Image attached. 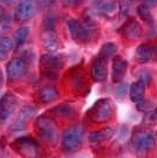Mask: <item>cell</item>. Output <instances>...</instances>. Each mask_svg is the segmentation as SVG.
I'll return each mask as SVG.
<instances>
[{
  "label": "cell",
  "instance_id": "30",
  "mask_svg": "<svg viewBox=\"0 0 157 158\" xmlns=\"http://www.w3.org/2000/svg\"><path fill=\"white\" fill-rule=\"evenodd\" d=\"M127 89H128L127 83H121V85H118L117 87H116V95H117L118 97H123V96H125V94H127Z\"/></svg>",
  "mask_w": 157,
  "mask_h": 158
},
{
  "label": "cell",
  "instance_id": "17",
  "mask_svg": "<svg viewBox=\"0 0 157 158\" xmlns=\"http://www.w3.org/2000/svg\"><path fill=\"white\" fill-rule=\"evenodd\" d=\"M112 136H114V130L112 128H106V129L96 130V131L90 132L88 138L91 144H100V143L110 139Z\"/></svg>",
  "mask_w": 157,
  "mask_h": 158
},
{
  "label": "cell",
  "instance_id": "19",
  "mask_svg": "<svg viewBox=\"0 0 157 158\" xmlns=\"http://www.w3.org/2000/svg\"><path fill=\"white\" fill-rule=\"evenodd\" d=\"M152 59V48L149 45L142 44L135 51V60L138 63H146Z\"/></svg>",
  "mask_w": 157,
  "mask_h": 158
},
{
  "label": "cell",
  "instance_id": "8",
  "mask_svg": "<svg viewBox=\"0 0 157 158\" xmlns=\"http://www.w3.org/2000/svg\"><path fill=\"white\" fill-rule=\"evenodd\" d=\"M38 8H39L38 0H23L15 11V19L18 21H26L35 15Z\"/></svg>",
  "mask_w": 157,
  "mask_h": 158
},
{
  "label": "cell",
  "instance_id": "21",
  "mask_svg": "<svg viewBox=\"0 0 157 158\" xmlns=\"http://www.w3.org/2000/svg\"><path fill=\"white\" fill-rule=\"evenodd\" d=\"M116 53H117V46L115 44H112V42H107L101 47L99 56L104 59L106 61H108L109 59L116 56Z\"/></svg>",
  "mask_w": 157,
  "mask_h": 158
},
{
  "label": "cell",
  "instance_id": "23",
  "mask_svg": "<svg viewBox=\"0 0 157 158\" xmlns=\"http://www.w3.org/2000/svg\"><path fill=\"white\" fill-rule=\"evenodd\" d=\"M28 34H29V29L27 27H20L15 31V34H14V42L17 44L18 47L23 46L26 40L28 38Z\"/></svg>",
  "mask_w": 157,
  "mask_h": 158
},
{
  "label": "cell",
  "instance_id": "32",
  "mask_svg": "<svg viewBox=\"0 0 157 158\" xmlns=\"http://www.w3.org/2000/svg\"><path fill=\"white\" fill-rule=\"evenodd\" d=\"M137 104H138V106H137L138 110H141V111H144V113H146V111H148V110H149V108L151 107V106H150V103H149L148 101H144V100H142L141 102H138Z\"/></svg>",
  "mask_w": 157,
  "mask_h": 158
},
{
  "label": "cell",
  "instance_id": "25",
  "mask_svg": "<svg viewBox=\"0 0 157 158\" xmlns=\"http://www.w3.org/2000/svg\"><path fill=\"white\" fill-rule=\"evenodd\" d=\"M118 6H120V15L121 18H127L130 14V11H131V0H120L118 2Z\"/></svg>",
  "mask_w": 157,
  "mask_h": 158
},
{
  "label": "cell",
  "instance_id": "13",
  "mask_svg": "<svg viewBox=\"0 0 157 158\" xmlns=\"http://www.w3.org/2000/svg\"><path fill=\"white\" fill-rule=\"evenodd\" d=\"M66 63L65 55H57V54H45L40 57V66L45 69H55L61 68Z\"/></svg>",
  "mask_w": 157,
  "mask_h": 158
},
{
  "label": "cell",
  "instance_id": "15",
  "mask_svg": "<svg viewBox=\"0 0 157 158\" xmlns=\"http://www.w3.org/2000/svg\"><path fill=\"white\" fill-rule=\"evenodd\" d=\"M42 45L47 51L56 52L60 47V41L59 36L54 29H46L42 33Z\"/></svg>",
  "mask_w": 157,
  "mask_h": 158
},
{
  "label": "cell",
  "instance_id": "28",
  "mask_svg": "<svg viewBox=\"0 0 157 158\" xmlns=\"http://www.w3.org/2000/svg\"><path fill=\"white\" fill-rule=\"evenodd\" d=\"M143 121H144V123H148V124L157 123V108L146 111V116H144Z\"/></svg>",
  "mask_w": 157,
  "mask_h": 158
},
{
  "label": "cell",
  "instance_id": "1",
  "mask_svg": "<svg viewBox=\"0 0 157 158\" xmlns=\"http://www.w3.org/2000/svg\"><path fill=\"white\" fill-rule=\"evenodd\" d=\"M67 26L72 39L80 44L87 42L90 38H93L97 28L95 21L91 18H86L83 21L69 19L67 21Z\"/></svg>",
  "mask_w": 157,
  "mask_h": 158
},
{
  "label": "cell",
  "instance_id": "6",
  "mask_svg": "<svg viewBox=\"0 0 157 158\" xmlns=\"http://www.w3.org/2000/svg\"><path fill=\"white\" fill-rule=\"evenodd\" d=\"M12 148L23 157H34L38 155L39 144L35 139L29 137H20L13 142Z\"/></svg>",
  "mask_w": 157,
  "mask_h": 158
},
{
  "label": "cell",
  "instance_id": "34",
  "mask_svg": "<svg viewBox=\"0 0 157 158\" xmlns=\"http://www.w3.org/2000/svg\"><path fill=\"white\" fill-rule=\"evenodd\" d=\"M142 5L148 6V7H155L157 6V0H140Z\"/></svg>",
  "mask_w": 157,
  "mask_h": 158
},
{
  "label": "cell",
  "instance_id": "35",
  "mask_svg": "<svg viewBox=\"0 0 157 158\" xmlns=\"http://www.w3.org/2000/svg\"><path fill=\"white\" fill-rule=\"evenodd\" d=\"M2 2H5L6 5H13V4H15L18 0H1Z\"/></svg>",
  "mask_w": 157,
  "mask_h": 158
},
{
  "label": "cell",
  "instance_id": "22",
  "mask_svg": "<svg viewBox=\"0 0 157 158\" xmlns=\"http://www.w3.org/2000/svg\"><path fill=\"white\" fill-rule=\"evenodd\" d=\"M53 113L56 114L57 116H61V117H72L74 116V109L72 106L69 104H60L53 109Z\"/></svg>",
  "mask_w": 157,
  "mask_h": 158
},
{
  "label": "cell",
  "instance_id": "29",
  "mask_svg": "<svg viewBox=\"0 0 157 158\" xmlns=\"http://www.w3.org/2000/svg\"><path fill=\"white\" fill-rule=\"evenodd\" d=\"M56 23V18L53 15V14H48L47 17L45 18V21H44V25H45L46 29H53L54 26Z\"/></svg>",
  "mask_w": 157,
  "mask_h": 158
},
{
  "label": "cell",
  "instance_id": "26",
  "mask_svg": "<svg viewBox=\"0 0 157 158\" xmlns=\"http://www.w3.org/2000/svg\"><path fill=\"white\" fill-rule=\"evenodd\" d=\"M137 77L138 80L137 81H140L142 82L144 85H150V82H151V79H152V75H151V72L149 70V69H141L138 74H137Z\"/></svg>",
  "mask_w": 157,
  "mask_h": 158
},
{
  "label": "cell",
  "instance_id": "38",
  "mask_svg": "<svg viewBox=\"0 0 157 158\" xmlns=\"http://www.w3.org/2000/svg\"><path fill=\"white\" fill-rule=\"evenodd\" d=\"M2 82V73H1V70H0V83Z\"/></svg>",
  "mask_w": 157,
  "mask_h": 158
},
{
  "label": "cell",
  "instance_id": "36",
  "mask_svg": "<svg viewBox=\"0 0 157 158\" xmlns=\"http://www.w3.org/2000/svg\"><path fill=\"white\" fill-rule=\"evenodd\" d=\"M152 59H154V60H157V47L152 48Z\"/></svg>",
  "mask_w": 157,
  "mask_h": 158
},
{
  "label": "cell",
  "instance_id": "33",
  "mask_svg": "<svg viewBox=\"0 0 157 158\" xmlns=\"http://www.w3.org/2000/svg\"><path fill=\"white\" fill-rule=\"evenodd\" d=\"M66 6H78L82 4V0H63Z\"/></svg>",
  "mask_w": 157,
  "mask_h": 158
},
{
  "label": "cell",
  "instance_id": "20",
  "mask_svg": "<svg viewBox=\"0 0 157 158\" xmlns=\"http://www.w3.org/2000/svg\"><path fill=\"white\" fill-rule=\"evenodd\" d=\"M144 94H146V85L140 81H136L130 85L129 96L130 100L134 103H138L142 100H144Z\"/></svg>",
  "mask_w": 157,
  "mask_h": 158
},
{
  "label": "cell",
  "instance_id": "10",
  "mask_svg": "<svg viewBox=\"0 0 157 158\" xmlns=\"http://www.w3.org/2000/svg\"><path fill=\"white\" fill-rule=\"evenodd\" d=\"M36 110H38V109H36V107H35L34 104H28L26 107H23V110L18 115L15 122L12 124V127H11L12 131H13V132H20V131H23V130L26 128L28 121L35 115Z\"/></svg>",
  "mask_w": 157,
  "mask_h": 158
},
{
  "label": "cell",
  "instance_id": "16",
  "mask_svg": "<svg viewBox=\"0 0 157 158\" xmlns=\"http://www.w3.org/2000/svg\"><path fill=\"white\" fill-rule=\"evenodd\" d=\"M122 34L124 38L129 40H136L142 35V27L136 20H129L123 26Z\"/></svg>",
  "mask_w": 157,
  "mask_h": 158
},
{
  "label": "cell",
  "instance_id": "31",
  "mask_svg": "<svg viewBox=\"0 0 157 158\" xmlns=\"http://www.w3.org/2000/svg\"><path fill=\"white\" fill-rule=\"evenodd\" d=\"M83 85H84L83 77H82L81 75L76 76V77H75V81L73 82V85L75 87V89H76V90H81V88L83 87Z\"/></svg>",
  "mask_w": 157,
  "mask_h": 158
},
{
  "label": "cell",
  "instance_id": "12",
  "mask_svg": "<svg viewBox=\"0 0 157 158\" xmlns=\"http://www.w3.org/2000/svg\"><path fill=\"white\" fill-rule=\"evenodd\" d=\"M127 68H128V62L123 57L118 56V55L114 56L112 70V80L114 83H120L123 80L124 75L127 73Z\"/></svg>",
  "mask_w": 157,
  "mask_h": 158
},
{
  "label": "cell",
  "instance_id": "37",
  "mask_svg": "<svg viewBox=\"0 0 157 158\" xmlns=\"http://www.w3.org/2000/svg\"><path fill=\"white\" fill-rule=\"evenodd\" d=\"M6 56H7V54L6 53H4V52L0 51V61H4L6 59Z\"/></svg>",
  "mask_w": 157,
  "mask_h": 158
},
{
  "label": "cell",
  "instance_id": "9",
  "mask_svg": "<svg viewBox=\"0 0 157 158\" xmlns=\"http://www.w3.org/2000/svg\"><path fill=\"white\" fill-rule=\"evenodd\" d=\"M18 106V100L14 95L7 93L0 100V124L5 123L6 121L11 118L12 114L14 113Z\"/></svg>",
  "mask_w": 157,
  "mask_h": 158
},
{
  "label": "cell",
  "instance_id": "3",
  "mask_svg": "<svg viewBox=\"0 0 157 158\" xmlns=\"http://www.w3.org/2000/svg\"><path fill=\"white\" fill-rule=\"evenodd\" d=\"M35 128L39 136L45 142L55 145L59 142V131L54 121L48 116H40L36 118Z\"/></svg>",
  "mask_w": 157,
  "mask_h": 158
},
{
  "label": "cell",
  "instance_id": "24",
  "mask_svg": "<svg viewBox=\"0 0 157 158\" xmlns=\"http://www.w3.org/2000/svg\"><path fill=\"white\" fill-rule=\"evenodd\" d=\"M137 14L140 15V18L144 23H151L152 21H154L151 12H150L148 6H144V5H142V4L137 6Z\"/></svg>",
  "mask_w": 157,
  "mask_h": 158
},
{
  "label": "cell",
  "instance_id": "7",
  "mask_svg": "<svg viewBox=\"0 0 157 158\" xmlns=\"http://www.w3.org/2000/svg\"><path fill=\"white\" fill-rule=\"evenodd\" d=\"M27 61L23 57H14L7 64L6 74L10 81H17L27 73Z\"/></svg>",
  "mask_w": 157,
  "mask_h": 158
},
{
  "label": "cell",
  "instance_id": "2",
  "mask_svg": "<svg viewBox=\"0 0 157 158\" xmlns=\"http://www.w3.org/2000/svg\"><path fill=\"white\" fill-rule=\"evenodd\" d=\"M84 127L82 124H75L63 131L61 137V145L66 152H76L83 143Z\"/></svg>",
  "mask_w": 157,
  "mask_h": 158
},
{
  "label": "cell",
  "instance_id": "18",
  "mask_svg": "<svg viewBox=\"0 0 157 158\" xmlns=\"http://www.w3.org/2000/svg\"><path fill=\"white\" fill-rule=\"evenodd\" d=\"M38 96L42 103H51L59 97V91L56 90V88L53 85H45L39 90Z\"/></svg>",
  "mask_w": 157,
  "mask_h": 158
},
{
  "label": "cell",
  "instance_id": "39",
  "mask_svg": "<svg viewBox=\"0 0 157 158\" xmlns=\"http://www.w3.org/2000/svg\"><path fill=\"white\" fill-rule=\"evenodd\" d=\"M2 15V8H1V6H0V17Z\"/></svg>",
  "mask_w": 157,
  "mask_h": 158
},
{
  "label": "cell",
  "instance_id": "11",
  "mask_svg": "<svg viewBox=\"0 0 157 158\" xmlns=\"http://www.w3.org/2000/svg\"><path fill=\"white\" fill-rule=\"evenodd\" d=\"M108 76L107 61L102 57L97 56L91 63V77L95 82H104Z\"/></svg>",
  "mask_w": 157,
  "mask_h": 158
},
{
  "label": "cell",
  "instance_id": "5",
  "mask_svg": "<svg viewBox=\"0 0 157 158\" xmlns=\"http://www.w3.org/2000/svg\"><path fill=\"white\" fill-rule=\"evenodd\" d=\"M131 143L134 149L140 153L150 152L154 148L156 147V141L155 137L152 136L151 132L144 131V130H138L134 132Z\"/></svg>",
  "mask_w": 157,
  "mask_h": 158
},
{
  "label": "cell",
  "instance_id": "14",
  "mask_svg": "<svg viewBox=\"0 0 157 158\" xmlns=\"http://www.w3.org/2000/svg\"><path fill=\"white\" fill-rule=\"evenodd\" d=\"M94 7L99 13H101L102 15L109 18V19L115 17L116 11H117L116 2L112 0H95Z\"/></svg>",
  "mask_w": 157,
  "mask_h": 158
},
{
  "label": "cell",
  "instance_id": "4",
  "mask_svg": "<svg viewBox=\"0 0 157 158\" xmlns=\"http://www.w3.org/2000/svg\"><path fill=\"white\" fill-rule=\"evenodd\" d=\"M115 111V107L112 100L109 98H101L93 104L89 109L88 115L89 118L95 123H103L112 118V114Z\"/></svg>",
  "mask_w": 157,
  "mask_h": 158
},
{
  "label": "cell",
  "instance_id": "27",
  "mask_svg": "<svg viewBox=\"0 0 157 158\" xmlns=\"http://www.w3.org/2000/svg\"><path fill=\"white\" fill-rule=\"evenodd\" d=\"M14 47V41L11 39V38H0V51L4 52V53H8L11 52Z\"/></svg>",
  "mask_w": 157,
  "mask_h": 158
}]
</instances>
